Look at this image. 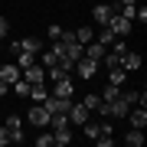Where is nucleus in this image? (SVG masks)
Instances as JSON below:
<instances>
[{"label": "nucleus", "mask_w": 147, "mask_h": 147, "mask_svg": "<svg viewBox=\"0 0 147 147\" xmlns=\"http://www.w3.org/2000/svg\"><path fill=\"white\" fill-rule=\"evenodd\" d=\"M26 124H33V127H46V121H49V111H46V105L42 101H33V108L26 111Z\"/></svg>", "instance_id": "nucleus-1"}, {"label": "nucleus", "mask_w": 147, "mask_h": 147, "mask_svg": "<svg viewBox=\"0 0 147 147\" xmlns=\"http://www.w3.org/2000/svg\"><path fill=\"white\" fill-rule=\"evenodd\" d=\"M131 26H134V20H124V16H121L118 10H115V13H111V20H108V30H111V33H115V36H118V39H124V36H127V33H131Z\"/></svg>", "instance_id": "nucleus-2"}, {"label": "nucleus", "mask_w": 147, "mask_h": 147, "mask_svg": "<svg viewBox=\"0 0 147 147\" xmlns=\"http://www.w3.org/2000/svg\"><path fill=\"white\" fill-rule=\"evenodd\" d=\"M3 127L10 131V144H20V141H23V118H20V115H13V111H10L7 121H3Z\"/></svg>", "instance_id": "nucleus-3"}, {"label": "nucleus", "mask_w": 147, "mask_h": 147, "mask_svg": "<svg viewBox=\"0 0 147 147\" xmlns=\"http://www.w3.org/2000/svg\"><path fill=\"white\" fill-rule=\"evenodd\" d=\"M69 124H75V127H82L85 121H88V108L82 105V101H72V105H69Z\"/></svg>", "instance_id": "nucleus-4"}, {"label": "nucleus", "mask_w": 147, "mask_h": 147, "mask_svg": "<svg viewBox=\"0 0 147 147\" xmlns=\"http://www.w3.org/2000/svg\"><path fill=\"white\" fill-rule=\"evenodd\" d=\"M98 69H101V65L95 62V59H88V56H82L79 62H75V72H79L85 82H88V79H95V75H98Z\"/></svg>", "instance_id": "nucleus-5"}, {"label": "nucleus", "mask_w": 147, "mask_h": 147, "mask_svg": "<svg viewBox=\"0 0 147 147\" xmlns=\"http://www.w3.org/2000/svg\"><path fill=\"white\" fill-rule=\"evenodd\" d=\"M111 13H115V3H95L92 7V20L98 23V26H108Z\"/></svg>", "instance_id": "nucleus-6"}, {"label": "nucleus", "mask_w": 147, "mask_h": 147, "mask_svg": "<svg viewBox=\"0 0 147 147\" xmlns=\"http://www.w3.org/2000/svg\"><path fill=\"white\" fill-rule=\"evenodd\" d=\"M49 95H59V98H72V95H75V85H72V79H69V75H59Z\"/></svg>", "instance_id": "nucleus-7"}, {"label": "nucleus", "mask_w": 147, "mask_h": 147, "mask_svg": "<svg viewBox=\"0 0 147 147\" xmlns=\"http://www.w3.org/2000/svg\"><path fill=\"white\" fill-rule=\"evenodd\" d=\"M20 75L26 79L30 85H36V82H46V69H42L39 62H33V65H26V69H20Z\"/></svg>", "instance_id": "nucleus-8"}, {"label": "nucleus", "mask_w": 147, "mask_h": 147, "mask_svg": "<svg viewBox=\"0 0 147 147\" xmlns=\"http://www.w3.org/2000/svg\"><path fill=\"white\" fill-rule=\"evenodd\" d=\"M127 111H131V105H127L121 95H118L115 101H108V118H127Z\"/></svg>", "instance_id": "nucleus-9"}, {"label": "nucleus", "mask_w": 147, "mask_h": 147, "mask_svg": "<svg viewBox=\"0 0 147 147\" xmlns=\"http://www.w3.org/2000/svg\"><path fill=\"white\" fill-rule=\"evenodd\" d=\"M141 53H131V49H127L124 56H121V69H124V72H137V69H141Z\"/></svg>", "instance_id": "nucleus-10"}, {"label": "nucleus", "mask_w": 147, "mask_h": 147, "mask_svg": "<svg viewBox=\"0 0 147 147\" xmlns=\"http://www.w3.org/2000/svg\"><path fill=\"white\" fill-rule=\"evenodd\" d=\"M127 121H131V127H144V124H147V111H144V105H131Z\"/></svg>", "instance_id": "nucleus-11"}, {"label": "nucleus", "mask_w": 147, "mask_h": 147, "mask_svg": "<svg viewBox=\"0 0 147 147\" xmlns=\"http://www.w3.org/2000/svg\"><path fill=\"white\" fill-rule=\"evenodd\" d=\"M108 53V46H101L98 39H92V42H85V56L88 59H95V62H101V56Z\"/></svg>", "instance_id": "nucleus-12"}, {"label": "nucleus", "mask_w": 147, "mask_h": 147, "mask_svg": "<svg viewBox=\"0 0 147 147\" xmlns=\"http://www.w3.org/2000/svg\"><path fill=\"white\" fill-rule=\"evenodd\" d=\"M0 79L13 85L16 79H20V65H16V62H7V65H0Z\"/></svg>", "instance_id": "nucleus-13"}, {"label": "nucleus", "mask_w": 147, "mask_h": 147, "mask_svg": "<svg viewBox=\"0 0 147 147\" xmlns=\"http://www.w3.org/2000/svg\"><path fill=\"white\" fill-rule=\"evenodd\" d=\"M124 144L127 147H141L144 144V127H131V131L124 134Z\"/></svg>", "instance_id": "nucleus-14"}, {"label": "nucleus", "mask_w": 147, "mask_h": 147, "mask_svg": "<svg viewBox=\"0 0 147 147\" xmlns=\"http://www.w3.org/2000/svg\"><path fill=\"white\" fill-rule=\"evenodd\" d=\"M108 82H115V85H121V88H124V82H127V72L121 65H111L108 69Z\"/></svg>", "instance_id": "nucleus-15"}, {"label": "nucleus", "mask_w": 147, "mask_h": 147, "mask_svg": "<svg viewBox=\"0 0 147 147\" xmlns=\"http://www.w3.org/2000/svg\"><path fill=\"white\" fill-rule=\"evenodd\" d=\"M46 95H49V88L42 82H36V85H30V95H26V98L30 101H46Z\"/></svg>", "instance_id": "nucleus-16"}, {"label": "nucleus", "mask_w": 147, "mask_h": 147, "mask_svg": "<svg viewBox=\"0 0 147 147\" xmlns=\"http://www.w3.org/2000/svg\"><path fill=\"white\" fill-rule=\"evenodd\" d=\"M72 33H75V42H82V46L95 39V30L92 26H79V30H72Z\"/></svg>", "instance_id": "nucleus-17"}, {"label": "nucleus", "mask_w": 147, "mask_h": 147, "mask_svg": "<svg viewBox=\"0 0 147 147\" xmlns=\"http://www.w3.org/2000/svg\"><path fill=\"white\" fill-rule=\"evenodd\" d=\"M95 39H98V42H101V46H111V42H115L118 36H115V33H111L108 26H101V30H95Z\"/></svg>", "instance_id": "nucleus-18"}, {"label": "nucleus", "mask_w": 147, "mask_h": 147, "mask_svg": "<svg viewBox=\"0 0 147 147\" xmlns=\"http://www.w3.org/2000/svg\"><path fill=\"white\" fill-rule=\"evenodd\" d=\"M121 95V85H115V82H108L105 88H101V101H115Z\"/></svg>", "instance_id": "nucleus-19"}, {"label": "nucleus", "mask_w": 147, "mask_h": 147, "mask_svg": "<svg viewBox=\"0 0 147 147\" xmlns=\"http://www.w3.org/2000/svg\"><path fill=\"white\" fill-rule=\"evenodd\" d=\"M33 62H36V53H26V49L16 53V65H20V69H26V65H33Z\"/></svg>", "instance_id": "nucleus-20"}, {"label": "nucleus", "mask_w": 147, "mask_h": 147, "mask_svg": "<svg viewBox=\"0 0 147 147\" xmlns=\"http://www.w3.org/2000/svg\"><path fill=\"white\" fill-rule=\"evenodd\" d=\"M10 88H13L16 95H20V98H26V95H30V82H26V79H23V75H20V79H16V82L10 85Z\"/></svg>", "instance_id": "nucleus-21"}, {"label": "nucleus", "mask_w": 147, "mask_h": 147, "mask_svg": "<svg viewBox=\"0 0 147 147\" xmlns=\"http://www.w3.org/2000/svg\"><path fill=\"white\" fill-rule=\"evenodd\" d=\"M82 105L88 108V111H95V108L101 105V95H95V92H88V95H85V98H82Z\"/></svg>", "instance_id": "nucleus-22"}, {"label": "nucleus", "mask_w": 147, "mask_h": 147, "mask_svg": "<svg viewBox=\"0 0 147 147\" xmlns=\"http://www.w3.org/2000/svg\"><path fill=\"white\" fill-rule=\"evenodd\" d=\"M121 98H124L127 105H141V92H134V88H127V92L121 88Z\"/></svg>", "instance_id": "nucleus-23"}, {"label": "nucleus", "mask_w": 147, "mask_h": 147, "mask_svg": "<svg viewBox=\"0 0 147 147\" xmlns=\"http://www.w3.org/2000/svg\"><path fill=\"white\" fill-rule=\"evenodd\" d=\"M36 147H53V131H39L36 134Z\"/></svg>", "instance_id": "nucleus-24"}, {"label": "nucleus", "mask_w": 147, "mask_h": 147, "mask_svg": "<svg viewBox=\"0 0 147 147\" xmlns=\"http://www.w3.org/2000/svg\"><path fill=\"white\" fill-rule=\"evenodd\" d=\"M82 127H85V137H88V141H95V137L101 134V127H98V124H88V121H85Z\"/></svg>", "instance_id": "nucleus-25"}, {"label": "nucleus", "mask_w": 147, "mask_h": 147, "mask_svg": "<svg viewBox=\"0 0 147 147\" xmlns=\"http://www.w3.org/2000/svg\"><path fill=\"white\" fill-rule=\"evenodd\" d=\"M95 144H98V147H111V144H115V134H101V137H95Z\"/></svg>", "instance_id": "nucleus-26"}, {"label": "nucleus", "mask_w": 147, "mask_h": 147, "mask_svg": "<svg viewBox=\"0 0 147 147\" xmlns=\"http://www.w3.org/2000/svg\"><path fill=\"white\" fill-rule=\"evenodd\" d=\"M46 36H49V39H53V42H56L59 36H62V26H59V23H53V26H49V30H46Z\"/></svg>", "instance_id": "nucleus-27"}, {"label": "nucleus", "mask_w": 147, "mask_h": 147, "mask_svg": "<svg viewBox=\"0 0 147 147\" xmlns=\"http://www.w3.org/2000/svg\"><path fill=\"white\" fill-rule=\"evenodd\" d=\"M7 33H10V20H7V16H0V39H3Z\"/></svg>", "instance_id": "nucleus-28"}, {"label": "nucleus", "mask_w": 147, "mask_h": 147, "mask_svg": "<svg viewBox=\"0 0 147 147\" xmlns=\"http://www.w3.org/2000/svg\"><path fill=\"white\" fill-rule=\"evenodd\" d=\"M10 144V131H7V127H0V147H7Z\"/></svg>", "instance_id": "nucleus-29"}, {"label": "nucleus", "mask_w": 147, "mask_h": 147, "mask_svg": "<svg viewBox=\"0 0 147 147\" xmlns=\"http://www.w3.org/2000/svg\"><path fill=\"white\" fill-rule=\"evenodd\" d=\"M134 20H137V23H147V10H144V7H137V13H134Z\"/></svg>", "instance_id": "nucleus-30"}, {"label": "nucleus", "mask_w": 147, "mask_h": 147, "mask_svg": "<svg viewBox=\"0 0 147 147\" xmlns=\"http://www.w3.org/2000/svg\"><path fill=\"white\" fill-rule=\"evenodd\" d=\"M7 92H10V82H3V79H0V95H7Z\"/></svg>", "instance_id": "nucleus-31"}, {"label": "nucleus", "mask_w": 147, "mask_h": 147, "mask_svg": "<svg viewBox=\"0 0 147 147\" xmlns=\"http://www.w3.org/2000/svg\"><path fill=\"white\" fill-rule=\"evenodd\" d=\"M127 3H137V0H115V7H127Z\"/></svg>", "instance_id": "nucleus-32"}, {"label": "nucleus", "mask_w": 147, "mask_h": 147, "mask_svg": "<svg viewBox=\"0 0 147 147\" xmlns=\"http://www.w3.org/2000/svg\"><path fill=\"white\" fill-rule=\"evenodd\" d=\"M0 53H3V39H0Z\"/></svg>", "instance_id": "nucleus-33"}]
</instances>
